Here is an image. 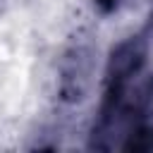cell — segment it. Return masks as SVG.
Instances as JSON below:
<instances>
[{
    "label": "cell",
    "mask_w": 153,
    "mask_h": 153,
    "mask_svg": "<svg viewBox=\"0 0 153 153\" xmlns=\"http://www.w3.org/2000/svg\"><path fill=\"white\" fill-rule=\"evenodd\" d=\"M146 62H148V41L141 33H131L110 48L103 69L100 105L88 134L91 151H110V127L117 112L122 110L124 100L139 84Z\"/></svg>",
    "instance_id": "cell-1"
},
{
    "label": "cell",
    "mask_w": 153,
    "mask_h": 153,
    "mask_svg": "<svg viewBox=\"0 0 153 153\" xmlns=\"http://www.w3.org/2000/svg\"><path fill=\"white\" fill-rule=\"evenodd\" d=\"M96 57L93 36L88 31H74L55 67V100L62 108H76L88 98L96 79Z\"/></svg>",
    "instance_id": "cell-2"
},
{
    "label": "cell",
    "mask_w": 153,
    "mask_h": 153,
    "mask_svg": "<svg viewBox=\"0 0 153 153\" xmlns=\"http://www.w3.org/2000/svg\"><path fill=\"white\" fill-rule=\"evenodd\" d=\"M120 148L134 151V153H153V122L143 120V122L134 124L129 129V134L124 136V141L120 143Z\"/></svg>",
    "instance_id": "cell-3"
},
{
    "label": "cell",
    "mask_w": 153,
    "mask_h": 153,
    "mask_svg": "<svg viewBox=\"0 0 153 153\" xmlns=\"http://www.w3.org/2000/svg\"><path fill=\"white\" fill-rule=\"evenodd\" d=\"M93 10L100 14V17H110L115 12H120V7L124 5V0H91Z\"/></svg>",
    "instance_id": "cell-4"
},
{
    "label": "cell",
    "mask_w": 153,
    "mask_h": 153,
    "mask_svg": "<svg viewBox=\"0 0 153 153\" xmlns=\"http://www.w3.org/2000/svg\"><path fill=\"white\" fill-rule=\"evenodd\" d=\"M0 7H2V0H0Z\"/></svg>",
    "instance_id": "cell-5"
}]
</instances>
